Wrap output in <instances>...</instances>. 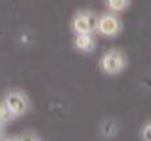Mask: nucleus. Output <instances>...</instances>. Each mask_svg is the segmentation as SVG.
<instances>
[{"mask_svg": "<svg viewBox=\"0 0 151 141\" xmlns=\"http://www.w3.org/2000/svg\"><path fill=\"white\" fill-rule=\"evenodd\" d=\"M17 141H40V137L33 132H24L17 137Z\"/></svg>", "mask_w": 151, "mask_h": 141, "instance_id": "nucleus-9", "label": "nucleus"}, {"mask_svg": "<svg viewBox=\"0 0 151 141\" xmlns=\"http://www.w3.org/2000/svg\"><path fill=\"white\" fill-rule=\"evenodd\" d=\"M13 118L15 117H13L12 113L7 109V107H5L3 102H0V124H1V125H7Z\"/></svg>", "mask_w": 151, "mask_h": 141, "instance_id": "nucleus-7", "label": "nucleus"}, {"mask_svg": "<svg viewBox=\"0 0 151 141\" xmlns=\"http://www.w3.org/2000/svg\"><path fill=\"white\" fill-rule=\"evenodd\" d=\"M97 17L90 11H80L73 16L70 21V28L76 35L94 33L97 31Z\"/></svg>", "mask_w": 151, "mask_h": 141, "instance_id": "nucleus-3", "label": "nucleus"}, {"mask_svg": "<svg viewBox=\"0 0 151 141\" xmlns=\"http://www.w3.org/2000/svg\"><path fill=\"white\" fill-rule=\"evenodd\" d=\"M1 102L7 107V109L12 113L15 118L24 116L31 108L28 94L20 89H13V91L7 92Z\"/></svg>", "mask_w": 151, "mask_h": 141, "instance_id": "nucleus-2", "label": "nucleus"}, {"mask_svg": "<svg viewBox=\"0 0 151 141\" xmlns=\"http://www.w3.org/2000/svg\"><path fill=\"white\" fill-rule=\"evenodd\" d=\"M139 134H141L142 141H151V120L142 125Z\"/></svg>", "mask_w": 151, "mask_h": 141, "instance_id": "nucleus-8", "label": "nucleus"}, {"mask_svg": "<svg viewBox=\"0 0 151 141\" xmlns=\"http://www.w3.org/2000/svg\"><path fill=\"white\" fill-rule=\"evenodd\" d=\"M73 45L78 52L88 53L94 51L96 48V40H94L93 33H82V35H76L73 40Z\"/></svg>", "mask_w": 151, "mask_h": 141, "instance_id": "nucleus-5", "label": "nucleus"}, {"mask_svg": "<svg viewBox=\"0 0 151 141\" xmlns=\"http://www.w3.org/2000/svg\"><path fill=\"white\" fill-rule=\"evenodd\" d=\"M107 5V9L111 13L123 12L130 4V0H105Z\"/></svg>", "mask_w": 151, "mask_h": 141, "instance_id": "nucleus-6", "label": "nucleus"}, {"mask_svg": "<svg viewBox=\"0 0 151 141\" xmlns=\"http://www.w3.org/2000/svg\"><path fill=\"white\" fill-rule=\"evenodd\" d=\"M1 141H17V137H4Z\"/></svg>", "mask_w": 151, "mask_h": 141, "instance_id": "nucleus-11", "label": "nucleus"}, {"mask_svg": "<svg viewBox=\"0 0 151 141\" xmlns=\"http://www.w3.org/2000/svg\"><path fill=\"white\" fill-rule=\"evenodd\" d=\"M4 139V125L0 124V141Z\"/></svg>", "mask_w": 151, "mask_h": 141, "instance_id": "nucleus-10", "label": "nucleus"}, {"mask_svg": "<svg viewBox=\"0 0 151 141\" xmlns=\"http://www.w3.org/2000/svg\"><path fill=\"white\" fill-rule=\"evenodd\" d=\"M122 29V24L121 20L115 13L111 12H105L97 20V31L99 35L105 37H114Z\"/></svg>", "mask_w": 151, "mask_h": 141, "instance_id": "nucleus-4", "label": "nucleus"}, {"mask_svg": "<svg viewBox=\"0 0 151 141\" xmlns=\"http://www.w3.org/2000/svg\"><path fill=\"white\" fill-rule=\"evenodd\" d=\"M127 65L126 56L119 49H109L99 59V69L102 73L109 76H115L123 72Z\"/></svg>", "mask_w": 151, "mask_h": 141, "instance_id": "nucleus-1", "label": "nucleus"}]
</instances>
